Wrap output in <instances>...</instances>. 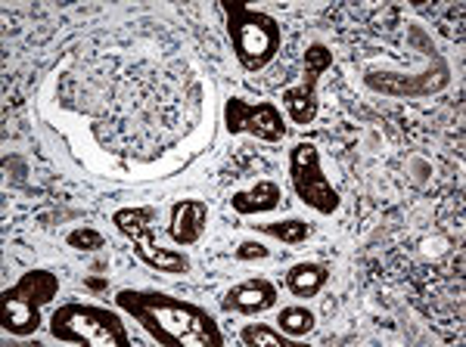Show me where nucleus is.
Instances as JSON below:
<instances>
[{
    "instance_id": "f257e3e1",
    "label": "nucleus",
    "mask_w": 466,
    "mask_h": 347,
    "mask_svg": "<svg viewBox=\"0 0 466 347\" xmlns=\"http://www.w3.org/2000/svg\"><path fill=\"white\" fill-rule=\"evenodd\" d=\"M116 307L165 347H221V326L206 307L159 289H118Z\"/></svg>"
},
{
    "instance_id": "f03ea898",
    "label": "nucleus",
    "mask_w": 466,
    "mask_h": 347,
    "mask_svg": "<svg viewBox=\"0 0 466 347\" xmlns=\"http://www.w3.org/2000/svg\"><path fill=\"white\" fill-rule=\"evenodd\" d=\"M224 13V28H228V41L230 50L237 56V63L246 72H261L268 69L277 59L283 44V28L270 13L265 10H252L246 4H233L224 0L221 4Z\"/></svg>"
},
{
    "instance_id": "7ed1b4c3",
    "label": "nucleus",
    "mask_w": 466,
    "mask_h": 347,
    "mask_svg": "<svg viewBox=\"0 0 466 347\" xmlns=\"http://www.w3.org/2000/svg\"><path fill=\"white\" fill-rule=\"evenodd\" d=\"M59 295V276L54 270L35 267L22 273L10 289L0 295V329L13 338H28L41 329L44 307Z\"/></svg>"
},
{
    "instance_id": "20e7f679",
    "label": "nucleus",
    "mask_w": 466,
    "mask_h": 347,
    "mask_svg": "<svg viewBox=\"0 0 466 347\" xmlns=\"http://www.w3.org/2000/svg\"><path fill=\"white\" fill-rule=\"evenodd\" d=\"M50 335L63 344H96V347H131L125 320L118 311L100 304H81L69 301L59 304L47 320Z\"/></svg>"
},
{
    "instance_id": "39448f33",
    "label": "nucleus",
    "mask_w": 466,
    "mask_h": 347,
    "mask_svg": "<svg viewBox=\"0 0 466 347\" xmlns=\"http://www.w3.org/2000/svg\"><path fill=\"white\" fill-rule=\"evenodd\" d=\"M112 223L122 233L127 243L134 245V254L147 263L156 273H168V276H180L190 273L193 261L187 258L177 248H162L156 243V208H118L112 214Z\"/></svg>"
},
{
    "instance_id": "423d86ee",
    "label": "nucleus",
    "mask_w": 466,
    "mask_h": 347,
    "mask_svg": "<svg viewBox=\"0 0 466 347\" xmlns=\"http://www.w3.org/2000/svg\"><path fill=\"white\" fill-rule=\"evenodd\" d=\"M289 186L296 193V199L305 208H311L314 214H336L342 205L339 190L329 183V177L323 174L320 149L314 143H296L289 149Z\"/></svg>"
},
{
    "instance_id": "0eeeda50",
    "label": "nucleus",
    "mask_w": 466,
    "mask_h": 347,
    "mask_svg": "<svg viewBox=\"0 0 466 347\" xmlns=\"http://www.w3.org/2000/svg\"><path fill=\"white\" fill-rule=\"evenodd\" d=\"M329 69H333V50L320 41L308 44L302 84L283 90V105H287V115L292 124H299V127L314 124V118H318V112H320L318 87H320L323 72H329Z\"/></svg>"
},
{
    "instance_id": "6e6552de",
    "label": "nucleus",
    "mask_w": 466,
    "mask_h": 347,
    "mask_svg": "<svg viewBox=\"0 0 466 347\" xmlns=\"http://www.w3.org/2000/svg\"><path fill=\"white\" fill-rule=\"evenodd\" d=\"M224 131L230 137L237 134H249L261 143H280L287 137V118H283L277 103H246L243 96H230L224 100Z\"/></svg>"
},
{
    "instance_id": "1a4fd4ad",
    "label": "nucleus",
    "mask_w": 466,
    "mask_h": 347,
    "mask_svg": "<svg viewBox=\"0 0 466 347\" xmlns=\"http://www.w3.org/2000/svg\"><path fill=\"white\" fill-rule=\"evenodd\" d=\"M277 304V285L265 276L243 279V283L230 285L221 298L224 313H239V316H258L270 311Z\"/></svg>"
},
{
    "instance_id": "9d476101",
    "label": "nucleus",
    "mask_w": 466,
    "mask_h": 347,
    "mask_svg": "<svg viewBox=\"0 0 466 347\" xmlns=\"http://www.w3.org/2000/svg\"><path fill=\"white\" fill-rule=\"evenodd\" d=\"M208 230V202L177 199L168 211V239L180 248L197 245Z\"/></svg>"
},
{
    "instance_id": "9b49d317",
    "label": "nucleus",
    "mask_w": 466,
    "mask_h": 347,
    "mask_svg": "<svg viewBox=\"0 0 466 347\" xmlns=\"http://www.w3.org/2000/svg\"><path fill=\"white\" fill-rule=\"evenodd\" d=\"M280 202H283V190H280V183H274V180H258V183H252L249 190H239L230 195V208L243 217L270 214V211L280 208Z\"/></svg>"
},
{
    "instance_id": "f8f14e48",
    "label": "nucleus",
    "mask_w": 466,
    "mask_h": 347,
    "mask_svg": "<svg viewBox=\"0 0 466 347\" xmlns=\"http://www.w3.org/2000/svg\"><path fill=\"white\" fill-rule=\"evenodd\" d=\"M287 292L292 298H318L329 283V267L320 261H299L287 270Z\"/></svg>"
},
{
    "instance_id": "ddd939ff",
    "label": "nucleus",
    "mask_w": 466,
    "mask_h": 347,
    "mask_svg": "<svg viewBox=\"0 0 466 347\" xmlns=\"http://www.w3.org/2000/svg\"><path fill=\"white\" fill-rule=\"evenodd\" d=\"M274 322L283 335H289L292 342H296V338L311 335L314 326H318V316H314L311 307H305V304H289V307H283V311H277Z\"/></svg>"
},
{
    "instance_id": "4468645a",
    "label": "nucleus",
    "mask_w": 466,
    "mask_h": 347,
    "mask_svg": "<svg viewBox=\"0 0 466 347\" xmlns=\"http://www.w3.org/2000/svg\"><path fill=\"white\" fill-rule=\"evenodd\" d=\"M258 233L277 239L283 245H302L311 236V223L302 221V217H287V221H274V223H252Z\"/></svg>"
},
{
    "instance_id": "2eb2a0df",
    "label": "nucleus",
    "mask_w": 466,
    "mask_h": 347,
    "mask_svg": "<svg viewBox=\"0 0 466 347\" xmlns=\"http://www.w3.org/2000/svg\"><path fill=\"white\" fill-rule=\"evenodd\" d=\"M239 342L246 347H292V338L283 335L280 329L268 326V322H246L239 329Z\"/></svg>"
},
{
    "instance_id": "dca6fc26",
    "label": "nucleus",
    "mask_w": 466,
    "mask_h": 347,
    "mask_svg": "<svg viewBox=\"0 0 466 347\" xmlns=\"http://www.w3.org/2000/svg\"><path fill=\"white\" fill-rule=\"evenodd\" d=\"M66 245L75 248V252H100L103 248V236L90 226H78L66 236Z\"/></svg>"
},
{
    "instance_id": "f3484780",
    "label": "nucleus",
    "mask_w": 466,
    "mask_h": 347,
    "mask_svg": "<svg viewBox=\"0 0 466 347\" xmlns=\"http://www.w3.org/2000/svg\"><path fill=\"white\" fill-rule=\"evenodd\" d=\"M237 261H261V258H268L270 254V248L265 243H255V239H246V243H239L237 245Z\"/></svg>"
}]
</instances>
